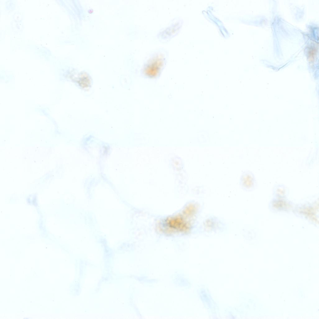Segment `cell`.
Returning <instances> with one entry per match:
<instances>
[{
	"label": "cell",
	"mask_w": 319,
	"mask_h": 319,
	"mask_svg": "<svg viewBox=\"0 0 319 319\" xmlns=\"http://www.w3.org/2000/svg\"><path fill=\"white\" fill-rule=\"evenodd\" d=\"M164 55L158 53L154 55L145 65L144 72L150 76H155L160 72L163 66L165 61Z\"/></svg>",
	"instance_id": "1"
},
{
	"label": "cell",
	"mask_w": 319,
	"mask_h": 319,
	"mask_svg": "<svg viewBox=\"0 0 319 319\" xmlns=\"http://www.w3.org/2000/svg\"><path fill=\"white\" fill-rule=\"evenodd\" d=\"M242 185L248 189H254L256 185L257 182L255 176L252 172L247 170L242 174L240 178Z\"/></svg>",
	"instance_id": "2"
},
{
	"label": "cell",
	"mask_w": 319,
	"mask_h": 319,
	"mask_svg": "<svg viewBox=\"0 0 319 319\" xmlns=\"http://www.w3.org/2000/svg\"><path fill=\"white\" fill-rule=\"evenodd\" d=\"M180 25V24L179 22L177 23H175L174 24L171 25L169 27L167 28L164 31H163L162 32L163 34H164L167 33V34L164 36V37L166 36L167 37L166 38H167L169 33V35L168 38L170 37V36H172L174 35L175 34L174 33H176L179 29Z\"/></svg>",
	"instance_id": "3"
}]
</instances>
